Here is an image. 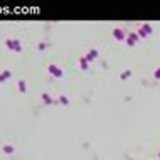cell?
<instances>
[{
  "label": "cell",
  "instance_id": "obj_1",
  "mask_svg": "<svg viewBox=\"0 0 160 160\" xmlns=\"http://www.w3.org/2000/svg\"><path fill=\"white\" fill-rule=\"evenodd\" d=\"M5 45L13 52H20L22 51V42L19 39H5Z\"/></svg>",
  "mask_w": 160,
  "mask_h": 160
},
{
  "label": "cell",
  "instance_id": "obj_2",
  "mask_svg": "<svg viewBox=\"0 0 160 160\" xmlns=\"http://www.w3.org/2000/svg\"><path fill=\"white\" fill-rule=\"evenodd\" d=\"M47 71L51 72L54 77H61V76H62V69H61L59 66H56V64H49V66H47Z\"/></svg>",
  "mask_w": 160,
  "mask_h": 160
},
{
  "label": "cell",
  "instance_id": "obj_3",
  "mask_svg": "<svg viewBox=\"0 0 160 160\" xmlns=\"http://www.w3.org/2000/svg\"><path fill=\"white\" fill-rule=\"evenodd\" d=\"M150 32H152V27H150L148 24H143V25L140 27L138 35H140V37H145V35H148V34H150Z\"/></svg>",
  "mask_w": 160,
  "mask_h": 160
},
{
  "label": "cell",
  "instance_id": "obj_4",
  "mask_svg": "<svg viewBox=\"0 0 160 160\" xmlns=\"http://www.w3.org/2000/svg\"><path fill=\"white\" fill-rule=\"evenodd\" d=\"M8 77H12V71L10 69H3L0 72V83H5Z\"/></svg>",
  "mask_w": 160,
  "mask_h": 160
},
{
  "label": "cell",
  "instance_id": "obj_5",
  "mask_svg": "<svg viewBox=\"0 0 160 160\" xmlns=\"http://www.w3.org/2000/svg\"><path fill=\"white\" fill-rule=\"evenodd\" d=\"M17 88H19L20 93H25V91H27V84H25V81H24V79H19V81H17Z\"/></svg>",
  "mask_w": 160,
  "mask_h": 160
},
{
  "label": "cell",
  "instance_id": "obj_6",
  "mask_svg": "<svg viewBox=\"0 0 160 160\" xmlns=\"http://www.w3.org/2000/svg\"><path fill=\"white\" fill-rule=\"evenodd\" d=\"M42 101H44L45 104H52V103H56V101H54V99H52L47 93H42Z\"/></svg>",
  "mask_w": 160,
  "mask_h": 160
},
{
  "label": "cell",
  "instance_id": "obj_7",
  "mask_svg": "<svg viewBox=\"0 0 160 160\" xmlns=\"http://www.w3.org/2000/svg\"><path fill=\"white\" fill-rule=\"evenodd\" d=\"M136 39H138V35H136V34H130V35L126 37V42L130 44V45H133V44L136 42Z\"/></svg>",
  "mask_w": 160,
  "mask_h": 160
},
{
  "label": "cell",
  "instance_id": "obj_8",
  "mask_svg": "<svg viewBox=\"0 0 160 160\" xmlns=\"http://www.w3.org/2000/svg\"><path fill=\"white\" fill-rule=\"evenodd\" d=\"M96 56H98V51H96V49H91V51L88 52V56H86V59H88V62H89V61H93Z\"/></svg>",
  "mask_w": 160,
  "mask_h": 160
},
{
  "label": "cell",
  "instance_id": "obj_9",
  "mask_svg": "<svg viewBox=\"0 0 160 160\" xmlns=\"http://www.w3.org/2000/svg\"><path fill=\"white\" fill-rule=\"evenodd\" d=\"M113 35H115L116 39H125V37H123V30L121 29H115V30H113Z\"/></svg>",
  "mask_w": 160,
  "mask_h": 160
},
{
  "label": "cell",
  "instance_id": "obj_10",
  "mask_svg": "<svg viewBox=\"0 0 160 160\" xmlns=\"http://www.w3.org/2000/svg\"><path fill=\"white\" fill-rule=\"evenodd\" d=\"M12 152H13L12 145H3V153H12Z\"/></svg>",
  "mask_w": 160,
  "mask_h": 160
},
{
  "label": "cell",
  "instance_id": "obj_11",
  "mask_svg": "<svg viewBox=\"0 0 160 160\" xmlns=\"http://www.w3.org/2000/svg\"><path fill=\"white\" fill-rule=\"evenodd\" d=\"M81 67H83V69H86V67H88V59H86V57L81 59Z\"/></svg>",
  "mask_w": 160,
  "mask_h": 160
},
{
  "label": "cell",
  "instance_id": "obj_12",
  "mask_svg": "<svg viewBox=\"0 0 160 160\" xmlns=\"http://www.w3.org/2000/svg\"><path fill=\"white\" fill-rule=\"evenodd\" d=\"M57 101H59V103H62V104H67V103H69L66 96H59V99H57Z\"/></svg>",
  "mask_w": 160,
  "mask_h": 160
},
{
  "label": "cell",
  "instance_id": "obj_13",
  "mask_svg": "<svg viewBox=\"0 0 160 160\" xmlns=\"http://www.w3.org/2000/svg\"><path fill=\"white\" fill-rule=\"evenodd\" d=\"M130 74H131V72H130V71H125V72H123V74H121V79H126V77H128V76H130Z\"/></svg>",
  "mask_w": 160,
  "mask_h": 160
},
{
  "label": "cell",
  "instance_id": "obj_14",
  "mask_svg": "<svg viewBox=\"0 0 160 160\" xmlns=\"http://www.w3.org/2000/svg\"><path fill=\"white\" fill-rule=\"evenodd\" d=\"M44 49H45V42H40L39 44V51H44Z\"/></svg>",
  "mask_w": 160,
  "mask_h": 160
},
{
  "label": "cell",
  "instance_id": "obj_15",
  "mask_svg": "<svg viewBox=\"0 0 160 160\" xmlns=\"http://www.w3.org/2000/svg\"><path fill=\"white\" fill-rule=\"evenodd\" d=\"M155 77H160V67H158L157 71H155Z\"/></svg>",
  "mask_w": 160,
  "mask_h": 160
},
{
  "label": "cell",
  "instance_id": "obj_16",
  "mask_svg": "<svg viewBox=\"0 0 160 160\" xmlns=\"http://www.w3.org/2000/svg\"><path fill=\"white\" fill-rule=\"evenodd\" d=\"M158 158H160V153H158Z\"/></svg>",
  "mask_w": 160,
  "mask_h": 160
}]
</instances>
